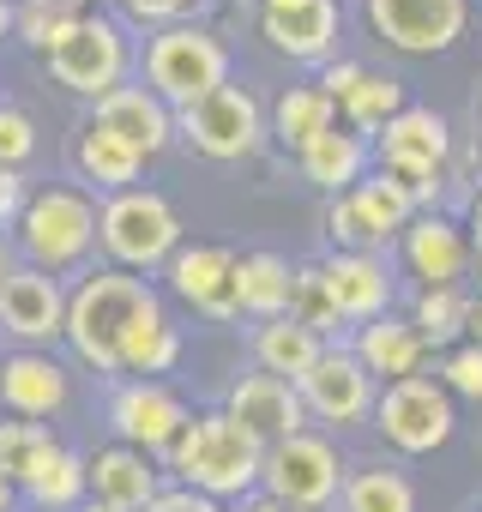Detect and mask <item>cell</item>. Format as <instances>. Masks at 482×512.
Instances as JSON below:
<instances>
[{
  "mask_svg": "<svg viewBox=\"0 0 482 512\" xmlns=\"http://www.w3.org/2000/svg\"><path fill=\"white\" fill-rule=\"evenodd\" d=\"M157 302V284L151 278H133V272H115V266H91L85 278L67 284V332L61 344L73 350L79 368L103 374L109 386L127 380L121 374V344L133 332V320Z\"/></svg>",
  "mask_w": 482,
  "mask_h": 512,
  "instance_id": "obj_1",
  "label": "cell"
},
{
  "mask_svg": "<svg viewBox=\"0 0 482 512\" xmlns=\"http://www.w3.org/2000/svg\"><path fill=\"white\" fill-rule=\"evenodd\" d=\"M260 464H266V446L241 428L223 404L193 410L187 428L175 434V446L163 452V476H169L175 488L211 494V500H223V506L260 494Z\"/></svg>",
  "mask_w": 482,
  "mask_h": 512,
  "instance_id": "obj_2",
  "label": "cell"
},
{
  "mask_svg": "<svg viewBox=\"0 0 482 512\" xmlns=\"http://www.w3.org/2000/svg\"><path fill=\"white\" fill-rule=\"evenodd\" d=\"M97 211L103 199L85 193L79 181H43L25 205V217L13 223V253H19V266H37L49 278H85L97 266Z\"/></svg>",
  "mask_w": 482,
  "mask_h": 512,
  "instance_id": "obj_3",
  "label": "cell"
},
{
  "mask_svg": "<svg viewBox=\"0 0 482 512\" xmlns=\"http://www.w3.org/2000/svg\"><path fill=\"white\" fill-rule=\"evenodd\" d=\"M43 73L67 91V97H85V103H103L109 91L133 85L139 73V49H133V31L121 13H79L61 43H49L43 55Z\"/></svg>",
  "mask_w": 482,
  "mask_h": 512,
  "instance_id": "obj_4",
  "label": "cell"
},
{
  "mask_svg": "<svg viewBox=\"0 0 482 512\" xmlns=\"http://www.w3.org/2000/svg\"><path fill=\"white\" fill-rule=\"evenodd\" d=\"M181 211L157 193V187H127V193H109L103 211H97V247H103V266L115 272H133V278H151L175 260L181 247Z\"/></svg>",
  "mask_w": 482,
  "mask_h": 512,
  "instance_id": "obj_5",
  "label": "cell"
},
{
  "mask_svg": "<svg viewBox=\"0 0 482 512\" xmlns=\"http://www.w3.org/2000/svg\"><path fill=\"white\" fill-rule=\"evenodd\" d=\"M139 79L181 115V109H193L199 97H211L217 85H229V43H223L211 25H199V19L145 31Z\"/></svg>",
  "mask_w": 482,
  "mask_h": 512,
  "instance_id": "obj_6",
  "label": "cell"
},
{
  "mask_svg": "<svg viewBox=\"0 0 482 512\" xmlns=\"http://www.w3.org/2000/svg\"><path fill=\"white\" fill-rule=\"evenodd\" d=\"M452 121L428 103H410L398 121H386V133L374 139V169H386L410 199L416 211H440L446 199V169H452Z\"/></svg>",
  "mask_w": 482,
  "mask_h": 512,
  "instance_id": "obj_7",
  "label": "cell"
},
{
  "mask_svg": "<svg viewBox=\"0 0 482 512\" xmlns=\"http://www.w3.org/2000/svg\"><path fill=\"white\" fill-rule=\"evenodd\" d=\"M175 133L181 145H193L199 157L211 163H248L272 133H266V103L248 91V85H217L211 97H199L193 109L175 115Z\"/></svg>",
  "mask_w": 482,
  "mask_h": 512,
  "instance_id": "obj_8",
  "label": "cell"
},
{
  "mask_svg": "<svg viewBox=\"0 0 482 512\" xmlns=\"http://www.w3.org/2000/svg\"><path fill=\"white\" fill-rule=\"evenodd\" d=\"M374 428L392 452L404 458H428L452 440L458 428V410H452V392L434 380V374H410V380H392L380 386L374 398Z\"/></svg>",
  "mask_w": 482,
  "mask_h": 512,
  "instance_id": "obj_9",
  "label": "cell"
},
{
  "mask_svg": "<svg viewBox=\"0 0 482 512\" xmlns=\"http://www.w3.org/2000/svg\"><path fill=\"white\" fill-rule=\"evenodd\" d=\"M344 476H350V464L338 458V440H332V434H320V428H302V434H290V440L266 446L260 494L290 500V506H302V512H320V506H332V500H338Z\"/></svg>",
  "mask_w": 482,
  "mask_h": 512,
  "instance_id": "obj_10",
  "label": "cell"
},
{
  "mask_svg": "<svg viewBox=\"0 0 482 512\" xmlns=\"http://www.w3.org/2000/svg\"><path fill=\"white\" fill-rule=\"evenodd\" d=\"M193 404L169 386V380H115L109 386V434L121 446H139L163 464V452L175 446V434L187 428Z\"/></svg>",
  "mask_w": 482,
  "mask_h": 512,
  "instance_id": "obj_11",
  "label": "cell"
},
{
  "mask_svg": "<svg viewBox=\"0 0 482 512\" xmlns=\"http://www.w3.org/2000/svg\"><path fill=\"white\" fill-rule=\"evenodd\" d=\"M362 19L398 55H446L470 31V0H362Z\"/></svg>",
  "mask_w": 482,
  "mask_h": 512,
  "instance_id": "obj_12",
  "label": "cell"
},
{
  "mask_svg": "<svg viewBox=\"0 0 482 512\" xmlns=\"http://www.w3.org/2000/svg\"><path fill=\"white\" fill-rule=\"evenodd\" d=\"M61 332H67V284L37 266H13L0 284V338L13 350H55Z\"/></svg>",
  "mask_w": 482,
  "mask_h": 512,
  "instance_id": "obj_13",
  "label": "cell"
},
{
  "mask_svg": "<svg viewBox=\"0 0 482 512\" xmlns=\"http://www.w3.org/2000/svg\"><path fill=\"white\" fill-rule=\"evenodd\" d=\"M302 404H308V422H326V428H356L374 416V398H380V380L356 362L350 344H326V356L296 380Z\"/></svg>",
  "mask_w": 482,
  "mask_h": 512,
  "instance_id": "obj_14",
  "label": "cell"
},
{
  "mask_svg": "<svg viewBox=\"0 0 482 512\" xmlns=\"http://www.w3.org/2000/svg\"><path fill=\"white\" fill-rule=\"evenodd\" d=\"M163 284L199 320H217V326L241 320V308H235V247H223V241H181L175 260L163 266Z\"/></svg>",
  "mask_w": 482,
  "mask_h": 512,
  "instance_id": "obj_15",
  "label": "cell"
},
{
  "mask_svg": "<svg viewBox=\"0 0 482 512\" xmlns=\"http://www.w3.org/2000/svg\"><path fill=\"white\" fill-rule=\"evenodd\" d=\"M398 260L416 290H464L470 278V229L452 211H416L398 235Z\"/></svg>",
  "mask_w": 482,
  "mask_h": 512,
  "instance_id": "obj_16",
  "label": "cell"
},
{
  "mask_svg": "<svg viewBox=\"0 0 482 512\" xmlns=\"http://www.w3.org/2000/svg\"><path fill=\"white\" fill-rule=\"evenodd\" d=\"M73 404V368L55 350H7L0 356V416L55 422Z\"/></svg>",
  "mask_w": 482,
  "mask_h": 512,
  "instance_id": "obj_17",
  "label": "cell"
},
{
  "mask_svg": "<svg viewBox=\"0 0 482 512\" xmlns=\"http://www.w3.org/2000/svg\"><path fill=\"white\" fill-rule=\"evenodd\" d=\"M223 410H229L241 428H248L260 446H278V440H290V434L308 428V404H302V392H296L290 380L266 374V368L235 374L229 392H223Z\"/></svg>",
  "mask_w": 482,
  "mask_h": 512,
  "instance_id": "obj_18",
  "label": "cell"
},
{
  "mask_svg": "<svg viewBox=\"0 0 482 512\" xmlns=\"http://www.w3.org/2000/svg\"><path fill=\"white\" fill-rule=\"evenodd\" d=\"M338 31H344L338 0H302V7L260 13V37L272 43V55H284L296 67H314V73L326 61H338Z\"/></svg>",
  "mask_w": 482,
  "mask_h": 512,
  "instance_id": "obj_19",
  "label": "cell"
},
{
  "mask_svg": "<svg viewBox=\"0 0 482 512\" xmlns=\"http://www.w3.org/2000/svg\"><path fill=\"white\" fill-rule=\"evenodd\" d=\"M320 278L332 290V308L344 326H368L380 314H392V296H398V278L386 266V253H326L320 260Z\"/></svg>",
  "mask_w": 482,
  "mask_h": 512,
  "instance_id": "obj_20",
  "label": "cell"
},
{
  "mask_svg": "<svg viewBox=\"0 0 482 512\" xmlns=\"http://www.w3.org/2000/svg\"><path fill=\"white\" fill-rule=\"evenodd\" d=\"M85 476H91V500L109 506V512H145L169 488L163 464L151 452H139V446H121V440L85 452Z\"/></svg>",
  "mask_w": 482,
  "mask_h": 512,
  "instance_id": "obj_21",
  "label": "cell"
},
{
  "mask_svg": "<svg viewBox=\"0 0 482 512\" xmlns=\"http://www.w3.org/2000/svg\"><path fill=\"white\" fill-rule=\"evenodd\" d=\"M91 121L97 127H109V133H121L145 163L151 157H163L181 133H175V109L145 85V79H133V85H121V91H109L103 103H91Z\"/></svg>",
  "mask_w": 482,
  "mask_h": 512,
  "instance_id": "obj_22",
  "label": "cell"
},
{
  "mask_svg": "<svg viewBox=\"0 0 482 512\" xmlns=\"http://www.w3.org/2000/svg\"><path fill=\"white\" fill-rule=\"evenodd\" d=\"M73 175H79V187H85V193L109 199V193H127V187H139V175H145V157H139V151H133L121 133H109V127L85 121V127L73 133Z\"/></svg>",
  "mask_w": 482,
  "mask_h": 512,
  "instance_id": "obj_23",
  "label": "cell"
},
{
  "mask_svg": "<svg viewBox=\"0 0 482 512\" xmlns=\"http://www.w3.org/2000/svg\"><path fill=\"white\" fill-rule=\"evenodd\" d=\"M350 350H356V362H362L380 386L410 380V374H422V362H428V344H422V332L410 326V314H380V320L356 326V332H350Z\"/></svg>",
  "mask_w": 482,
  "mask_h": 512,
  "instance_id": "obj_24",
  "label": "cell"
},
{
  "mask_svg": "<svg viewBox=\"0 0 482 512\" xmlns=\"http://www.w3.org/2000/svg\"><path fill=\"white\" fill-rule=\"evenodd\" d=\"M290 296H296V266L284 260V253H272V247L235 253V308L254 326L290 314Z\"/></svg>",
  "mask_w": 482,
  "mask_h": 512,
  "instance_id": "obj_25",
  "label": "cell"
},
{
  "mask_svg": "<svg viewBox=\"0 0 482 512\" xmlns=\"http://www.w3.org/2000/svg\"><path fill=\"white\" fill-rule=\"evenodd\" d=\"M296 169H302V181H308V187H320L326 199H338V193H350V187L374 169V145L338 121V127H332V133H320L308 151H296Z\"/></svg>",
  "mask_w": 482,
  "mask_h": 512,
  "instance_id": "obj_26",
  "label": "cell"
},
{
  "mask_svg": "<svg viewBox=\"0 0 482 512\" xmlns=\"http://www.w3.org/2000/svg\"><path fill=\"white\" fill-rule=\"evenodd\" d=\"M91 500V476H85V452H73L67 440H55L37 470L19 482V506L25 512H79Z\"/></svg>",
  "mask_w": 482,
  "mask_h": 512,
  "instance_id": "obj_27",
  "label": "cell"
},
{
  "mask_svg": "<svg viewBox=\"0 0 482 512\" xmlns=\"http://www.w3.org/2000/svg\"><path fill=\"white\" fill-rule=\"evenodd\" d=\"M338 127V103L314 85V79H302V85H284L278 91V103L266 109V133L296 157V151H308L320 133H332Z\"/></svg>",
  "mask_w": 482,
  "mask_h": 512,
  "instance_id": "obj_28",
  "label": "cell"
},
{
  "mask_svg": "<svg viewBox=\"0 0 482 512\" xmlns=\"http://www.w3.org/2000/svg\"><path fill=\"white\" fill-rule=\"evenodd\" d=\"M181 350H187V338H181V326L169 320V308H163V296H157V302L133 320V332H127V344H121V374H127V380H163V374H175Z\"/></svg>",
  "mask_w": 482,
  "mask_h": 512,
  "instance_id": "obj_29",
  "label": "cell"
},
{
  "mask_svg": "<svg viewBox=\"0 0 482 512\" xmlns=\"http://www.w3.org/2000/svg\"><path fill=\"white\" fill-rule=\"evenodd\" d=\"M248 350H254V368H266V374H278V380L296 386V380L326 356V338L308 332L302 320L278 314V320H260V326L248 332Z\"/></svg>",
  "mask_w": 482,
  "mask_h": 512,
  "instance_id": "obj_30",
  "label": "cell"
},
{
  "mask_svg": "<svg viewBox=\"0 0 482 512\" xmlns=\"http://www.w3.org/2000/svg\"><path fill=\"white\" fill-rule=\"evenodd\" d=\"M404 109H410V97H404V79H392V73H374V67H368V73H362V85H356V91L338 103V121L374 145V139L386 133V121H398Z\"/></svg>",
  "mask_w": 482,
  "mask_h": 512,
  "instance_id": "obj_31",
  "label": "cell"
},
{
  "mask_svg": "<svg viewBox=\"0 0 482 512\" xmlns=\"http://www.w3.org/2000/svg\"><path fill=\"white\" fill-rule=\"evenodd\" d=\"M338 512H416V482L398 464H356L338 488Z\"/></svg>",
  "mask_w": 482,
  "mask_h": 512,
  "instance_id": "obj_32",
  "label": "cell"
},
{
  "mask_svg": "<svg viewBox=\"0 0 482 512\" xmlns=\"http://www.w3.org/2000/svg\"><path fill=\"white\" fill-rule=\"evenodd\" d=\"M464 296L470 290H416V302H410V326L422 332V344L428 350H452V344H464Z\"/></svg>",
  "mask_w": 482,
  "mask_h": 512,
  "instance_id": "obj_33",
  "label": "cell"
},
{
  "mask_svg": "<svg viewBox=\"0 0 482 512\" xmlns=\"http://www.w3.org/2000/svg\"><path fill=\"white\" fill-rule=\"evenodd\" d=\"M350 199L368 211V223H374L386 241H398V235H404V223L416 217V199H410V193H404V187H398L386 169H368V175L350 187Z\"/></svg>",
  "mask_w": 482,
  "mask_h": 512,
  "instance_id": "obj_34",
  "label": "cell"
},
{
  "mask_svg": "<svg viewBox=\"0 0 482 512\" xmlns=\"http://www.w3.org/2000/svg\"><path fill=\"white\" fill-rule=\"evenodd\" d=\"M55 440H61V434H55L49 422H19V416H0V476H7V482L19 488Z\"/></svg>",
  "mask_w": 482,
  "mask_h": 512,
  "instance_id": "obj_35",
  "label": "cell"
},
{
  "mask_svg": "<svg viewBox=\"0 0 482 512\" xmlns=\"http://www.w3.org/2000/svg\"><path fill=\"white\" fill-rule=\"evenodd\" d=\"M320 229H326V241H332V253H386L392 241L368 223V211L350 199V193H338V199H326V211H320Z\"/></svg>",
  "mask_w": 482,
  "mask_h": 512,
  "instance_id": "obj_36",
  "label": "cell"
},
{
  "mask_svg": "<svg viewBox=\"0 0 482 512\" xmlns=\"http://www.w3.org/2000/svg\"><path fill=\"white\" fill-rule=\"evenodd\" d=\"M79 13H91L85 0H19V13H13V37H19L25 49L49 55V43H61V31H67Z\"/></svg>",
  "mask_w": 482,
  "mask_h": 512,
  "instance_id": "obj_37",
  "label": "cell"
},
{
  "mask_svg": "<svg viewBox=\"0 0 482 512\" xmlns=\"http://www.w3.org/2000/svg\"><path fill=\"white\" fill-rule=\"evenodd\" d=\"M290 320H302V326H308V332H320L326 344H332V332L344 326V320H338V308H332V290H326L320 266H296V296H290Z\"/></svg>",
  "mask_w": 482,
  "mask_h": 512,
  "instance_id": "obj_38",
  "label": "cell"
},
{
  "mask_svg": "<svg viewBox=\"0 0 482 512\" xmlns=\"http://www.w3.org/2000/svg\"><path fill=\"white\" fill-rule=\"evenodd\" d=\"M43 151V127L19 97H0V169H25Z\"/></svg>",
  "mask_w": 482,
  "mask_h": 512,
  "instance_id": "obj_39",
  "label": "cell"
},
{
  "mask_svg": "<svg viewBox=\"0 0 482 512\" xmlns=\"http://www.w3.org/2000/svg\"><path fill=\"white\" fill-rule=\"evenodd\" d=\"M452 398H470V404H482V344H452L446 356H440V374H434Z\"/></svg>",
  "mask_w": 482,
  "mask_h": 512,
  "instance_id": "obj_40",
  "label": "cell"
},
{
  "mask_svg": "<svg viewBox=\"0 0 482 512\" xmlns=\"http://www.w3.org/2000/svg\"><path fill=\"white\" fill-rule=\"evenodd\" d=\"M205 0H127V25H145V31H163V25H187Z\"/></svg>",
  "mask_w": 482,
  "mask_h": 512,
  "instance_id": "obj_41",
  "label": "cell"
},
{
  "mask_svg": "<svg viewBox=\"0 0 482 512\" xmlns=\"http://www.w3.org/2000/svg\"><path fill=\"white\" fill-rule=\"evenodd\" d=\"M31 175L25 169H0V235H13V223L25 217V205H31Z\"/></svg>",
  "mask_w": 482,
  "mask_h": 512,
  "instance_id": "obj_42",
  "label": "cell"
},
{
  "mask_svg": "<svg viewBox=\"0 0 482 512\" xmlns=\"http://www.w3.org/2000/svg\"><path fill=\"white\" fill-rule=\"evenodd\" d=\"M362 73H368L362 61H350V55H338V61H326V67L314 73V85H320V91H326L332 103H344V97H350V91L362 85Z\"/></svg>",
  "mask_w": 482,
  "mask_h": 512,
  "instance_id": "obj_43",
  "label": "cell"
},
{
  "mask_svg": "<svg viewBox=\"0 0 482 512\" xmlns=\"http://www.w3.org/2000/svg\"><path fill=\"white\" fill-rule=\"evenodd\" d=\"M145 512H229V506H223V500H211V494H193V488H175V482H169Z\"/></svg>",
  "mask_w": 482,
  "mask_h": 512,
  "instance_id": "obj_44",
  "label": "cell"
},
{
  "mask_svg": "<svg viewBox=\"0 0 482 512\" xmlns=\"http://www.w3.org/2000/svg\"><path fill=\"white\" fill-rule=\"evenodd\" d=\"M464 344H482V290L464 296Z\"/></svg>",
  "mask_w": 482,
  "mask_h": 512,
  "instance_id": "obj_45",
  "label": "cell"
},
{
  "mask_svg": "<svg viewBox=\"0 0 482 512\" xmlns=\"http://www.w3.org/2000/svg\"><path fill=\"white\" fill-rule=\"evenodd\" d=\"M241 512H302V506H290V500H272V494H248V500H241Z\"/></svg>",
  "mask_w": 482,
  "mask_h": 512,
  "instance_id": "obj_46",
  "label": "cell"
},
{
  "mask_svg": "<svg viewBox=\"0 0 482 512\" xmlns=\"http://www.w3.org/2000/svg\"><path fill=\"white\" fill-rule=\"evenodd\" d=\"M13 266H19V253H13V241H7V235H0V284H7V272H13Z\"/></svg>",
  "mask_w": 482,
  "mask_h": 512,
  "instance_id": "obj_47",
  "label": "cell"
},
{
  "mask_svg": "<svg viewBox=\"0 0 482 512\" xmlns=\"http://www.w3.org/2000/svg\"><path fill=\"white\" fill-rule=\"evenodd\" d=\"M470 278H482V229H470Z\"/></svg>",
  "mask_w": 482,
  "mask_h": 512,
  "instance_id": "obj_48",
  "label": "cell"
},
{
  "mask_svg": "<svg viewBox=\"0 0 482 512\" xmlns=\"http://www.w3.org/2000/svg\"><path fill=\"white\" fill-rule=\"evenodd\" d=\"M464 229H482V187L470 193V211H464Z\"/></svg>",
  "mask_w": 482,
  "mask_h": 512,
  "instance_id": "obj_49",
  "label": "cell"
},
{
  "mask_svg": "<svg viewBox=\"0 0 482 512\" xmlns=\"http://www.w3.org/2000/svg\"><path fill=\"white\" fill-rule=\"evenodd\" d=\"M0 512H19V488L7 476H0Z\"/></svg>",
  "mask_w": 482,
  "mask_h": 512,
  "instance_id": "obj_50",
  "label": "cell"
},
{
  "mask_svg": "<svg viewBox=\"0 0 482 512\" xmlns=\"http://www.w3.org/2000/svg\"><path fill=\"white\" fill-rule=\"evenodd\" d=\"M13 13H19V0H0V37H13Z\"/></svg>",
  "mask_w": 482,
  "mask_h": 512,
  "instance_id": "obj_51",
  "label": "cell"
},
{
  "mask_svg": "<svg viewBox=\"0 0 482 512\" xmlns=\"http://www.w3.org/2000/svg\"><path fill=\"white\" fill-rule=\"evenodd\" d=\"M85 7H97V13H127V0H85Z\"/></svg>",
  "mask_w": 482,
  "mask_h": 512,
  "instance_id": "obj_52",
  "label": "cell"
},
{
  "mask_svg": "<svg viewBox=\"0 0 482 512\" xmlns=\"http://www.w3.org/2000/svg\"><path fill=\"white\" fill-rule=\"evenodd\" d=\"M260 13H278V7H302V0H254Z\"/></svg>",
  "mask_w": 482,
  "mask_h": 512,
  "instance_id": "obj_53",
  "label": "cell"
},
{
  "mask_svg": "<svg viewBox=\"0 0 482 512\" xmlns=\"http://www.w3.org/2000/svg\"><path fill=\"white\" fill-rule=\"evenodd\" d=\"M79 512H109V506H97V500H85V506H79Z\"/></svg>",
  "mask_w": 482,
  "mask_h": 512,
  "instance_id": "obj_54",
  "label": "cell"
},
{
  "mask_svg": "<svg viewBox=\"0 0 482 512\" xmlns=\"http://www.w3.org/2000/svg\"><path fill=\"white\" fill-rule=\"evenodd\" d=\"M476 121H482V97H476Z\"/></svg>",
  "mask_w": 482,
  "mask_h": 512,
  "instance_id": "obj_55",
  "label": "cell"
},
{
  "mask_svg": "<svg viewBox=\"0 0 482 512\" xmlns=\"http://www.w3.org/2000/svg\"><path fill=\"white\" fill-rule=\"evenodd\" d=\"M19 512H25V506H19Z\"/></svg>",
  "mask_w": 482,
  "mask_h": 512,
  "instance_id": "obj_56",
  "label": "cell"
}]
</instances>
